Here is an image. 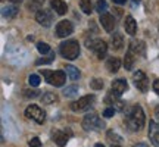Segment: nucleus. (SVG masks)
<instances>
[{"label":"nucleus","mask_w":159,"mask_h":147,"mask_svg":"<svg viewBox=\"0 0 159 147\" xmlns=\"http://www.w3.org/2000/svg\"><path fill=\"white\" fill-rule=\"evenodd\" d=\"M144 122H146V118H144V112H143L142 106L134 105V106L127 109L125 124L131 131H140L144 127Z\"/></svg>","instance_id":"nucleus-1"},{"label":"nucleus","mask_w":159,"mask_h":147,"mask_svg":"<svg viewBox=\"0 0 159 147\" xmlns=\"http://www.w3.org/2000/svg\"><path fill=\"white\" fill-rule=\"evenodd\" d=\"M59 53L68 60H74L80 56V44L77 40H66L61 43L59 46Z\"/></svg>","instance_id":"nucleus-2"},{"label":"nucleus","mask_w":159,"mask_h":147,"mask_svg":"<svg viewBox=\"0 0 159 147\" xmlns=\"http://www.w3.org/2000/svg\"><path fill=\"white\" fill-rule=\"evenodd\" d=\"M41 74L44 75L46 81L50 85H55V87H62L66 81V75L63 71H46V69H41Z\"/></svg>","instance_id":"nucleus-3"},{"label":"nucleus","mask_w":159,"mask_h":147,"mask_svg":"<svg viewBox=\"0 0 159 147\" xmlns=\"http://www.w3.org/2000/svg\"><path fill=\"white\" fill-rule=\"evenodd\" d=\"M83 128L85 131H99L105 128V122L97 116L96 113H89L83 119Z\"/></svg>","instance_id":"nucleus-4"},{"label":"nucleus","mask_w":159,"mask_h":147,"mask_svg":"<svg viewBox=\"0 0 159 147\" xmlns=\"http://www.w3.org/2000/svg\"><path fill=\"white\" fill-rule=\"evenodd\" d=\"M25 116L28 119H33L37 124H44L46 121V113L44 110L37 106V105H30L28 108L25 109Z\"/></svg>","instance_id":"nucleus-5"},{"label":"nucleus","mask_w":159,"mask_h":147,"mask_svg":"<svg viewBox=\"0 0 159 147\" xmlns=\"http://www.w3.org/2000/svg\"><path fill=\"white\" fill-rule=\"evenodd\" d=\"M87 47L93 50V53L97 56V59H103L106 56V51H108V44L106 41L102 38H96V40H91L90 43H87Z\"/></svg>","instance_id":"nucleus-6"},{"label":"nucleus","mask_w":159,"mask_h":147,"mask_svg":"<svg viewBox=\"0 0 159 147\" xmlns=\"http://www.w3.org/2000/svg\"><path fill=\"white\" fill-rule=\"evenodd\" d=\"M94 100H96V97L93 96V94L83 96L81 99H78L77 102L71 103V109H72L74 112H83V110H87V109H89L91 105L94 103Z\"/></svg>","instance_id":"nucleus-7"},{"label":"nucleus","mask_w":159,"mask_h":147,"mask_svg":"<svg viewBox=\"0 0 159 147\" xmlns=\"http://www.w3.org/2000/svg\"><path fill=\"white\" fill-rule=\"evenodd\" d=\"M133 81H134V85L142 93H146L149 90V79L143 71H136V72L133 74Z\"/></svg>","instance_id":"nucleus-8"},{"label":"nucleus","mask_w":159,"mask_h":147,"mask_svg":"<svg viewBox=\"0 0 159 147\" xmlns=\"http://www.w3.org/2000/svg\"><path fill=\"white\" fill-rule=\"evenodd\" d=\"M105 103H106V105H111V108H114L115 110H118V112H124L125 109H127L124 100H121L119 96L114 94L112 91H109L108 96L105 97Z\"/></svg>","instance_id":"nucleus-9"},{"label":"nucleus","mask_w":159,"mask_h":147,"mask_svg":"<svg viewBox=\"0 0 159 147\" xmlns=\"http://www.w3.org/2000/svg\"><path fill=\"white\" fill-rule=\"evenodd\" d=\"M74 33V25L71 21H66V19H63L61 22L56 25V35L57 37H61V38H65V37H68Z\"/></svg>","instance_id":"nucleus-10"},{"label":"nucleus","mask_w":159,"mask_h":147,"mask_svg":"<svg viewBox=\"0 0 159 147\" xmlns=\"http://www.w3.org/2000/svg\"><path fill=\"white\" fill-rule=\"evenodd\" d=\"M72 136V132L71 131H63V130H56L52 132V140L56 143L59 147H63L66 146V143H68L69 137Z\"/></svg>","instance_id":"nucleus-11"},{"label":"nucleus","mask_w":159,"mask_h":147,"mask_svg":"<svg viewBox=\"0 0 159 147\" xmlns=\"http://www.w3.org/2000/svg\"><path fill=\"white\" fill-rule=\"evenodd\" d=\"M35 19H37V22L40 25H43V27H50L52 22H53V15H52L50 11H47V9H40L37 13H35Z\"/></svg>","instance_id":"nucleus-12"},{"label":"nucleus","mask_w":159,"mask_h":147,"mask_svg":"<svg viewBox=\"0 0 159 147\" xmlns=\"http://www.w3.org/2000/svg\"><path fill=\"white\" fill-rule=\"evenodd\" d=\"M100 24H102V27L108 33H112L115 29V27H116V21H115V18L114 15H111V13H102L100 15Z\"/></svg>","instance_id":"nucleus-13"},{"label":"nucleus","mask_w":159,"mask_h":147,"mask_svg":"<svg viewBox=\"0 0 159 147\" xmlns=\"http://www.w3.org/2000/svg\"><path fill=\"white\" fill-rule=\"evenodd\" d=\"M149 140L153 146L159 147V125L155 121L149 122Z\"/></svg>","instance_id":"nucleus-14"},{"label":"nucleus","mask_w":159,"mask_h":147,"mask_svg":"<svg viewBox=\"0 0 159 147\" xmlns=\"http://www.w3.org/2000/svg\"><path fill=\"white\" fill-rule=\"evenodd\" d=\"M127 88H128V84H127V81L125 79H115L114 82H112V85H111V91L114 93V94H116V96L121 97V94L122 93H125L127 91Z\"/></svg>","instance_id":"nucleus-15"},{"label":"nucleus","mask_w":159,"mask_h":147,"mask_svg":"<svg viewBox=\"0 0 159 147\" xmlns=\"http://www.w3.org/2000/svg\"><path fill=\"white\" fill-rule=\"evenodd\" d=\"M139 56L136 51L133 50L131 47H128V50L125 53V57H124V66L127 71H131V69L134 68V63H136V57Z\"/></svg>","instance_id":"nucleus-16"},{"label":"nucleus","mask_w":159,"mask_h":147,"mask_svg":"<svg viewBox=\"0 0 159 147\" xmlns=\"http://www.w3.org/2000/svg\"><path fill=\"white\" fill-rule=\"evenodd\" d=\"M50 6L57 15H65V13L68 12V6H66V3H65L63 0H52Z\"/></svg>","instance_id":"nucleus-17"},{"label":"nucleus","mask_w":159,"mask_h":147,"mask_svg":"<svg viewBox=\"0 0 159 147\" xmlns=\"http://www.w3.org/2000/svg\"><path fill=\"white\" fill-rule=\"evenodd\" d=\"M124 28L127 31V34L130 35H134L137 31V22L134 21V18L128 15V16H125V22H124Z\"/></svg>","instance_id":"nucleus-18"},{"label":"nucleus","mask_w":159,"mask_h":147,"mask_svg":"<svg viewBox=\"0 0 159 147\" xmlns=\"http://www.w3.org/2000/svg\"><path fill=\"white\" fill-rule=\"evenodd\" d=\"M111 44H112V49H114V50H121L122 46H124V37H122V34H119V33L112 34V37H111Z\"/></svg>","instance_id":"nucleus-19"},{"label":"nucleus","mask_w":159,"mask_h":147,"mask_svg":"<svg viewBox=\"0 0 159 147\" xmlns=\"http://www.w3.org/2000/svg\"><path fill=\"white\" fill-rule=\"evenodd\" d=\"M119 66H121V60H119V57H109L108 60H106V69H108L109 72H118Z\"/></svg>","instance_id":"nucleus-20"},{"label":"nucleus","mask_w":159,"mask_h":147,"mask_svg":"<svg viewBox=\"0 0 159 147\" xmlns=\"http://www.w3.org/2000/svg\"><path fill=\"white\" fill-rule=\"evenodd\" d=\"M59 102V97L55 94V93H50V91H46L44 94L41 96V103L43 105H55V103Z\"/></svg>","instance_id":"nucleus-21"},{"label":"nucleus","mask_w":159,"mask_h":147,"mask_svg":"<svg viewBox=\"0 0 159 147\" xmlns=\"http://www.w3.org/2000/svg\"><path fill=\"white\" fill-rule=\"evenodd\" d=\"M80 7H81V11L84 12L85 15H90L91 12H93L91 0H80Z\"/></svg>","instance_id":"nucleus-22"},{"label":"nucleus","mask_w":159,"mask_h":147,"mask_svg":"<svg viewBox=\"0 0 159 147\" xmlns=\"http://www.w3.org/2000/svg\"><path fill=\"white\" fill-rule=\"evenodd\" d=\"M65 69H66V74H68V77L72 79V81H77V79L80 78V71L75 68V66H72V65H68V66H66Z\"/></svg>","instance_id":"nucleus-23"},{"label":"nucleus","mask_w":159,"mask_h":147,"mask_svg":"<svg viewBox=\"0 0 159 147\" xmlns=\"http://www.w3.org/2000/svg\"><path fill=\"white\" fill-rule=\"evenodd\" d=\"M2 13H3V16L5 18L9 19V18H13L15 15H16L18 9L15 7V6H7V7H3V12H2Z\"/></svg>","instance_id":"nucleus-24"},{"label":"nucleus","mask_w":159,"mask_h":147,"mask_svg":"<svg viewBox=\"0 0 159 147\" xmlns=\"http://www.w3.org/2000/svg\"><path fill=\"white\" fill-rule=\"evenodd\" d=\"M53 60H55V53L50 51L49 56H43L41 59H39V60L35 62V65H47V63H52Z\"/></svg>","instance_id":"nucleus-25"},{"label":"nucleus","mask_w":159,"mask_h":147,"mask_svg":"<svg viewBox=\"0 0 159 147\" xmlns=\"http://www.w3.org/2000/svg\"><path fill=\"white\" fill-rule=\"evenodd\" d=\"M37 50L44 56V55H47V53H50V46L47 44V43H43V41H39L37 43Z\"/></svg>","instance_id":"nucleus-26"},{"label":"nucleus","mask_w":159,"mask_h":147,"mask_svg":"<svg viewBox=\"0 0 159 147\" xmlns=\"http://www.w3.org/2000/svg\"><path fill=\"white\" fill-rule=\"evenodd\" d=\"M77 93H78V87H77V85H71V87H66V88L63 90V96L65 97H74Z\"/></svg>","instance_id":"nucleus-27"},{"label":"nucleus","mask_w":159,"mask_h":147,"mask_svg":"<svg viewBox=\"0 0 159 147\" xmlns=\"http://www.w3.org/2000/svg\"><path fill=\"white\" fill-rule=\"evenodd\" d=\"M90 87L93 90H102L103 88V79L100 78H94L90 81Z\"/></svg>","instance_id":"nucleus-28"},{"label":"nucleus","mask_w":159,"mask_h":147,"mask_svg":"<svg viewBox=\"0 0 159 147\" xmlns=\"http://www.w3.org/2000/svg\"><path fill=\"white\" fill-rule=\"evenodd\" d=\"M106 9H108V3L105 0H99L96 3V11L102 15V13H106Z\"/></svg>","instance_id":"nucleus-29"},{"label":"nucleus","mask_w":159,"mask_h":147,"mask_svg":"<svg viewBox=\"0 0 159 147\" xmlns=\"http://www.w3.org/2000/svg\"><path fill=\"white\" fill-rule=\"evenodd\" d=\"M108 140L112 143V144H114V143H115V144H118V143L121 141L122 138H121V137H119L116 132H114V131H108Z\"/></svg>","instance_id":"nucleus-30"},{"label":"nucleus","mask_w":159,"mask_h":147,"mask_svg":"<svg viewBox=\"0 0 159 147\" xmlns=\"http://www.w3.org/2000/svg\"><path fill=\"white\" fill-rule=\"evenodd\" d=\"M28 82H30V85L31 87H39L40 85V77L39 75H30V78H28Z\"/></svg>","instance_id":"nucleus-31"},{"label":"nucleus","mask_w":159,"mask_h":147,"mask_svg":"<svg viewBox=\"0 0 159 147\" xmlns=\"http://www.w3.org/2000/svg\"><path fill=\"white\" fill-rule=\"evenodd\" d=\"M22 93L25 97H31V99H35V97H39V94H40V91H37V90H24Z\"/></svg>","instance_id":"nucleus-32"},{"label":"nucleus","mask_w":159,"mask_h":147,"mask_svg":"<svg viewBox=\"0 0 159 147\" xmlns=\"http://www.w3.org/2000/svg\"><path fill=\"white\" fill-rule=\"evenodd\" d=\"M28 146L30 147H40L41 146V141H40V138H37V137H33L28 141Z\"/></svg>","instance_id":"nucleus-33"},{"label":"nucleus","mask_w":159,"mask_h":147,"mask_svg":"<svg viewBox=\"0 0 159 147\" xmlns=\"http://www.w3.org/2000/svg\"><path fill=\"white\" fill-rule=\"evenodd\" d=\"M114 113H115L114 108H106L105 109V112H103V116H105V118H112V116H114Z\"/></svg>","instance_id":"nucleus-34"},{"label":"nucleus","mask_w":159,"mask_h":147,"mask_svg":"<svg viewBox=\"0 0 159 147\" xmlns=\"http://www.w3.org/2000/svg\"><path fill=\"white\" fill-rule=\"evenodd\" d=\"M153 90H155V93L159 96V79H155L153 81Z\"/></svg>","instance_id":"nucleus-35"},{"label":"nucleus","mask_w":159,"mask_h":147,"mask_svg":"<svg viewBox=\"0 0 159 147\" xmlns=\"http://www.w3.org/2000/svg\"><path fill=\"white\" fill-rule=\"evenodd\" d=\"M155 119L159 122V106H156V108H155Z\"/></svg>","instance_id":"nucleus-36"},{"label":"nucleus","mask_w":159,"mask_h":147,"mask_svg":"<svg viewBox=\"0 0 159 147\" xmlns=\"http://www.w3.org/2000/svg\"><path fill=\"white\" fill-rule=\"evenodd\" d=\"M112 2H114V3H116V5H124L127 0H112Z\"/></svg>","instance_id":"nucleus-37"},{"label":"nucleus","mask_w":159,"mask_h":147,"mask_svg":"<svg viewBox=\"0 0 159 147\" xmlns=\"http://www.w3.org/2000/svg\"><path fill=\"white\" fill-rule=\"evenodd\" d=\"M134 147H148V144H144V143H139V144H136Z\"/></svg>","instance_id":"nucleus-38"},{"label":"nucleus","mask_w":159,"mask_h":147,"mask_svg":"<svg viewBox=\"0 0 159 147\" xmlns=\"http://www.w3.org/2000/svg\"><path fill=\"white\" fill-rule=\"evenodd\" d=\"M94 147H105V146H103L102 143H97V144H96V146H94Z\"/></svg>","instance_id":"nucleus-39"},{"label":"nucleus","mask_w":159,"mask_h":147,"mask_svg":"<svg viewBox=\"0 0 159 147\" xmlns=\"http://www.w3.org/2000/svg\"><path fill=\"white\" fill-rule=\"evenodd\" d=\"M12 3H21V0H11Z\"/></svg>","instance_id":"nucleus-40"},{"label":"nucleus","mask_w":159,"mask_h":147,"mask_svg":"<svg viewBox=\"0 0 159 147\" xmlns=\"http://www.w3.org/2000/svg\"><path fill=\"white\" fill-rule=\"evenodd\" d=\"M133 2H134V3H140V0H133Z\"/></svg>","instance_id":"nucleus-41"},{"label":"nucleus","mask_w":159,"mask_h":147,"mask_svg":"<svg viewBox=\"0 0 159 147\" xmlns=\"http://www.w3.org/2000/svg\"><path fill=\"white\" fill-rule=\"evenodd\" d=\"M112 147H121V146H118V144H112Z\"/></svg>","instance_id":"nucleus-42"},{"label":"nucleus","mask_w":159,"mask_h":147,"mask_svg":"<svg viewBox=\"0 0 159 147\" xmlns=\"http://www.w3.org/2000/svg\"><path fill=\"white\" fill-rule=\"evenodd\" d=\"M34 2H39V3H40V2H44V0H34Z\"/></svg>","instance_id":"nucleus-43"}]
</instances>
